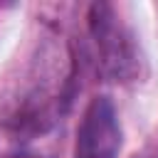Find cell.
I'll return each instance as SVG.
<instances>
[{
    "label": "cell",
    "instance_id": "obj_1",
    "mask_svg": "<svg viewBox=\"0 0 158 158\" xmlns=\"http://www.w3.org/2000/svg\"><path fill=\"white\" fill-rule=\"evenodd\" d=\"M89 27L99 49L101 69L111 79H128L136 74V44L128 27L116 15L114 5L96 2L89 7Z\"/></svg>",
    "mask_w": 158,
    "mask_h": 158
},
{
    "label": "cell",
    "instance_id": "obj_2",
    "mask_svg": "<svg viewBox=\"0 0 158 158\" xmlns=\"http://www.w3.org/2000/svg\"><path fill=\"white\" fill-rule=\"evenodd\" d=\"M121 148V126L109 96H94L77 131L74 158H116Z\"/></svg>",
    "mask_w": 158,
    "mask_h": 158
}]
</instances>
